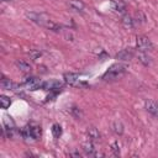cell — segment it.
<instances>
[{
    "label": "cell",
    "mask_w": 158,
    "mask_h": 158,
    "mask_svg": "<svg viewBox=\"0 0 158 158\" xmlns=\"http://www.w3.org/2000/svg\"><path fill=\"white\" fill-rule=\"evenodd\" d=\"M26 15H27V17H28L31 21L38 23L40 26L47 27V28H49L51 31H60V26L57 25L56 22L51 21L49 17H48L46 14H41V12H27Z\"/></svg>",
    "instance_id": "obj_1"
},
{
    "label": "cell",
    "mask_w": 158,
    "mask_h": 158,
    "mask_svg": "<svg viewBox=\"0 0 158 158\" xmlns=\"http://www.w3.org/2000/svg\"><path fill=\"white\" fill-rule=\"evenodd\" d=\"M126 69H127V65H125V64H121V63L114 64L107 69V72L104 74L102 78L105 80H116L125 74Z\"/></svg>",
    "instance_id": "obj_2"
},
{
    "label": "cell",
    "mask_w": 158,
    "mask_h": 158,
    "mask_svg": "<svg viewBox=\"0 0 158 158\" xmlns=\"http://www.w3.org/2000/svg\"><path fill=\"white\" fill-rule=\"evenodd\" d=\"M137 48L139 51H143V52H148V51H152L153 49V43L151 42V40L146 36H137Z\"/></svg>",
    "instance_id": "obj_3"
},
{
    "label": "cell",
    "mask_w": 158,
    "mask_h": 158,
    "mask_svg": "<svg viewBox=\"0 0 158 158\" xmlns=\"http://www.w3.org/2000/svg\"><path fill=\"white\" fill-rule=\"evenodd\" d=\"M25 85H26L30 90H37V89H40V88H43V83H42L41 80H38L37 78H33V77L26 78Z\"/></svg>",
    "instance_id": "obj_4"
},
{
    "label": "cell",
    "mask_w": 158,
    "mask_h": 158,
    "mask_svg": "<svg viewBox=\"0 0 158 158\" xmlns=\"http://www.w3.org/2000/svg\"><path fill=\"white\" fill-rule=\"evenodd\" d=\"M144 107H146V110H147L151 115L158 116V102H157V101L148 99V100L144 101Z\"/></svg>",
    "instance_id": "obj_5"
},
{
    "label": "cell",
    "mask_w": 158,
    "mask_h": 158,
    "mask_svg": "<svg viewBox=\"0 0 158 158\" xmlns=\"http://www.w3.org/2000/svg\"><path fill=\"white\" fill-rule=\"evenodd\" d=\"M133 57V51L131 48H126V49H122L121 52H118L116 54V58L117 59H122V60H128Z\"/></svg>",
    "instance_id": "obj_6"
},
{
    "label": "cell",
    "mask_w": 158,
    "mask_h": 158,
    "mask_svg": "<svg viewBox=\"0 0 158 158\" xmlns=\"http://www.w3.org/2000/svg\"><path fill=\"white\" fill-rule=\"evenodd\" d=\"M64 80H65V83H68L70 85H75L79 81V75L75 74V73H65L64 74Z\"/></svg>",
    "instance_id": "obj_7"
},
{
    "label": "cell",
    "mask_w": 158,
    "mask_h": 158,
    "mask_svg": "<svg viewBox=\"0 0 158 158\" xmlns=\"http://www.w3.org/2000/svg\"><path fill=\"white\" fill-rule=\"evenodd\" d=\"M0 84H1V86H2L4 89H7V90H15V89L17 88V85H16L15 83H12L10 79H7V78H5V77L1 78Z\"/></svg>",
    "instance_id": "obj_8"
},
{
    "label": "cell",
    "mask_w": 158,
    "mask_h": 158,
    "mask_svg": "<svg viewBox=\"0 0 158 158\" xmlns=\"http://www.w3.org/2000/svg\"><path fill=\"white\" fill-rule=\"evenodd\" d=\"M30 131H31V136H32L33 139H38L41 137V135H42L41 127L38 125H35V123L30 125Z\"/></svg>",
    "instance_id": "obj_9"
},
{
    "label": "cell",
    "mask_w": 158,
    "mask_h": 158,
    "mask_svg": "<svg viewBox=\"0 0 158 158\" xmlns=\"http://www.w3.org/2000/svg\"><path fill=\"white\" fill-rule=\"evenodd\" d=\"M83 151L85 152V154L88 156H96V149L94 147V144L91 142H85L83 143Z\"/></svg>",
    "instance_id": "obj_10"
},
{
    "label": "cell",
    "mask_w": 158,
    "mask_h": 158,
    "mask_svg": "<svg viewBox=\"0 0 158 158\" xmlns=\"http://www.w3.org/2000/svg\"><path fill=\"white\" fill-rule=\"evenodd\" d=\"M137 57H138V60L143 64V65H146V67H148L149 64H151V58L148 57V54L146 53V52H143V51H139L138 53H137Z\"/></svg>",
    "instance_id": "obj_11"
},
{
    "label": "cell",
    "mask_w": 158,
    "mask_h": 158,
    "mask_svg": "<svg viewBox=\"0 0 158 158\" xmlns=\"http://www.w3.org/2000/svg\"><path fill=\"white\" fill-rule=\"evenodd\" d=\"M16 67H17L20 70H22V72H30V70H31V65H30L26 60H23V59L16 60Z\"/></svg>",
    "instance_id": "obj_12"
},
{
    "label": "cell",
    "mask_w": 158,
    "mask_h": 158,
    "mask_svg": "<svg viewBox=\"0 0 158 158\" xmlns=\"http://www.w3.org/2000/svg\"><path fill=\"white\" fill-rule=\"evenodd\" d=\"M111 2H112V6L116 11H118V12L126 11V5L122 2V0H111Z\"/></svg>",
    "instance_id": "obj_13"
},
{
    "label": "cell",
    "mask_w": 158,
    "mask_h": 158,
    "mask_svg": "<svg viewBox=\"0 0 158 158\" xmlns=\"http://www.w3.org/2000/svg\"><path fill=\"white\" fill-rule=\"evenodd\" d=\"M69 6H70L72 9H74L75 11H81L85 5H84V2L80 1V0H70V1H69Z\"/></svg>",
    "instance_id": "obj_14"
},
{
    "label": "cell",
    "mask_w": 158,
    "mask_h": 158,
    "mask_svg": "<svg viewBox=\"0 0 158 158\" xmlns=\"http://www.w3.org/2000/svg\"><path fill=\"white\" fill-rule=\"evenodd\" d=\"M88 136H89V138L91 141H99L100 139V133L95 127H90L88 130Z\"/></svg>",
    "instance_id": "obj_15"
},
{
    "label": "cell",
    "mask_w": 158,
    "mask_h": 158,
    "mask_svg": "<svg viewBox=\"0 0 158 158\" xmlns=\"http://www.w3.org/2000/svg\"><path fill=\"white\" fill-rule=\"evenodd\" d=\"M122 25H123L126 28H133V26H135V20H132L131 16L125 15V16L122 17Z\"/></svg>",
    "instance_id": "obj_16"
},
{
    "label": "cell",
    "mask_w": 158,
    "mask_h": 158,
    "mask_svg": "<svg viewBox=\"0 0 158 158\" xmlns=\"http://www.w3.org/2000/svg\"><path fill=\"white\" fill-rule=\"evenodd\" d=\"M112 130H114L115 133L121 135V133L123 132V126H122V123H121L120 121H115V122L112 123Z\"/></svg>",
    "instance_id": "obj_17"
},
{
    "label": "cell",
    "mask_w": 158,
    "mask_h": 158,
    "mask_svg": "<svg viewBox=\"0 0 158 158\" xmlns=\"http://www.w3.org/2000/svg\"><path fill=\"white\" fill-rule=\"evenodd\" d=\"M0 102H1V107L2 109H7L10 106V104H11V100H10V98H7L5 95H1L0 96Z\"/></svg>",
    "instance_id": "obj_18"
},
{
    "label": "cell",
    "mask_w": 158,
    "mask_h": 158,
    "mask_svg": "<svg viewBox=\"0 0 158 158\" xmlns=\"http://www.w3.org/2000/svg\"><path fill=\"white\" fill-rule=\"evenodd\" d=\"M52 133H53V136H54L56 138H58V137L62 135V127H60L58 123H54V125L52 126Z\"/></svg>",
    "instance_id": "obj_19"
},
{
    "label": "cell",
    "mask_w": 158,
    "mask_h": 158,
    "mask_svg": "<svg viewBox=\"0 0 158 158\" xmlns=\"http://www.w3.org/2000/svg\"><path fill=\"white\" fill-rule=\"evenodd\" d=\"M28 56H30L31 59H37V58L41 56V52H40L38 49H31V51L28 52Z\"/></svg>",
    "instance_id": "obj_20"
},
{
    "label": "cell",
    "mask_w": 158,
    "mask_h": 158,
    "mask_svg": "<svg viewBox=\"0 0 158 158\" xmlns=\"http://www.w3.org/2000/svg\"><path fill=\"white\" fill-rule=\"evenodd\" d=\"M111 151L115 156H120V147H118V143L117 142H112L111 143Z\"/></svg>",
    "instance_id": "obj_21"
},
{
    "label": "cell",
    "mask_w": 158,
    "mask_h": 158,
    "mask_svg": "<svg viewBox=\"0 0 158 158\" xmlns=\"http://www.w3.org/2000/svg\"><path fill=\"white\" fill-rule=\"evenodd\" d=\"M70 156H74V157H80V153H79V152H73V153H70Z\"/></svg>",
    "instance_id": "obj_22"
},
{
    "label": "cell",
    "mask_w": 158,
    "mask_h": 158,
    "mask_svg": "<svg viewBox=\"0 0 158 158\" xmlns=\"http://www.w3.org/2000/svg\"><path fill=\"white\" fill-rule=\"evenodd\" d=\"M5 1H11V0H5Z\"/></svg>",
    "instance_id": "obj_23"
}]
</instances>
